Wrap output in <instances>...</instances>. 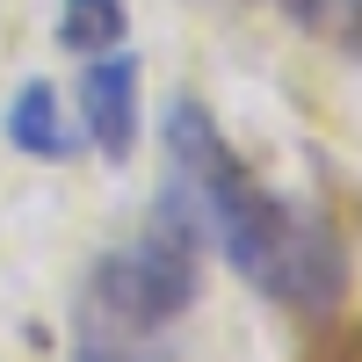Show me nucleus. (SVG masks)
Returning a JSON list of instances; mask_svg holds the SVG:
<instances>
[{
  "mask_svg": "<svg viewBox=\"0 0 362 362\" xmlns=\"http://www.w3.org/2000/svg\"><path fill=\"white\" fill-rule=\"evenodd\" d=\"M203 218L189 189H174L153 203L138 247H116L87 268L80 312H73V362H174L167 326L196 305L203 290Z\"/></svg>",
  "mask_w": 362,
  "mask_h": 362,
  "instance_id": "2",
  "label": "nucleus"
},
{
  "mask_svg": "<svg viewBox=\"0 0 362 362\" xmlns=\"http://www.w3.org/2000/svg\"><path fill=\"white\" fill-rule=\"evenodd\" d=\"M138 95H145V73H138V51H124V44H109V51H95L80 66V138L95 145V153L109 160V167H124L131 153H138V131H145V109H138Z\"/></svg>",
  "mask_w": 362,
  "mask_h": 362,
  "instance_id": "3",
  "label": "nucleus"
},
{
  "mask_svg": "<svg viewBox=\"0 0 362 362\" xmlns=\"http://www.w3.org/2000/svg\"><path fill=\"white\" fill-rule=\"evenodd\" d=\"M334 8H341V44L362 58V0H334Z\"/></svg>",
  "mask_w": 362,
  "mask_h": 362,
  "instance_id": "7",
  "label": "nucleus"
},
{
  "mask_svg": "<svg viewBox=\"0 0 362 362\" xmlns=\"http://www.w3.org/2000/svg\"><path fill=\"white\" fill-rule=\"evenodd\" d=\"M276 8H283L290 22H305V29H319V22H334V0H276Z\"/></svg>",
  "mask_w": 362,
  "mask_h": 362,
  "instance_id": "6",
  "label": "nucleus"
},
{
  "mask_svg": "<svg viewBox=\"0 0 362 362\" xmlns=\"http://www.w3.org/2000/svg\"><path fill=\"white\" fill-rule=\"evenodd\" d=\"M131 37V8L124 0H58V51L73 58H95L109 44Z\"/></svg>",
  "mask_w": 362,
  "mask_h": 362,
  "instance_id": "5",
  "label": "nucleus"
},
{
  "mask_svg": "<svg viewBox=\"0 0 362 362\" xmlns=\"http://www.w3.org/2000/svg\"><path fill=\"white\" fill-rule=\"evenodd\" d=\"M0 138H8L22 160H44V167H66V160H80V145H87V138L66 124V102H58V87H51V80H22L15 95H8Z\"/></svg>",
  "mask_w": 362,
  "mask_h": 362,
  "instance_id": "4",
  "label": "nucleus"
},
{
  "mask_svg": "<svg viewBox=\"0 0 362 362\" xmlns=\"http://www.w3.org/2000/svg\"><path fill=\"white\" fill-rule=\"evenodd\" d=\"M167 160L174 181L189 189L203 232L218 239V254L247 276L268 305H283L297 319H341L348 305V247L326 203H283L268 196L254 167L232 153V138L210 124V109L181 95L167 109Z\"/></svg>",
  "mask_w": 362,
  "mask_h": 362,
  "instance_id": "1",
  "label": "nucleus"
}]
</instances>
